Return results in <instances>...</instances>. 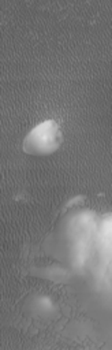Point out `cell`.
<instances>
[{
    "label": "cell",
    "instance_id": "cell-1",
    "mask_svg": "<svg viewBox=\"0 0 112 350\" xmlns=\"http://www.w3.org/2000/svg\"><path fill=\"white\" fill-rule=\"evenodd\" d=\"M61 142V133L55 120H45L34 127L23 141V150L30 154H49Z\"/></svg>",
    "mask_w": 112,
    "mask_h": 350
}]
</instances>
